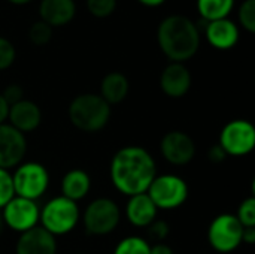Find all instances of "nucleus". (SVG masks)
Instances as JSON below:
<instances>
[{"mask_svg":"<svg viewBox=\"0 0 255 254\" xmlns=\"http://www.w3.org/2000/svg\"><path fill=\"white\" fill-rule=\"evenodd\" d=\"M157 177L152 156L142 147L128 145L115 153L111 162V180L115 189L126 196L146 193Z\"/></svg>","mask_w":255,"mask_h":254,"instance_id":"1","label":"nucleus"},{"mask_svg":"<svg viewBox=\"0 0 255 254\" xmlns=\"http://www.w3.org/2000/svg\"><path fill=\"white\" fill-rule=\"evenodd\" d=\"M157 42L164 55L173 63L190 60L200 46V31L185 15L166 16L157 30Z\"/></svg>","mask_w":255,"mask_h":254,"instance_id":"2","label":"nucleus"},{"mask_svg":"<svg viewBox=\"0 0 255 254\" xmlns=\"http://www.w3.org/2000/svg\"><path fill=\"white\" fill-rule=\"evenodd\" d=\"M69 118L81 132L94 133L108 124L111 118V105H108L100 94L84 93L70 102Z\"/></svg>","mask_w":255,"mask_h":254,"instance_id":"3","label":"nucleus"},{"mask_svg":"<svg viewBox=\"0 0 255 254\" xmlns=\"http://www.w3.org/2000/svg\"><path fill=\"white\" fill-rule=\"evenodd\" d=\"M79 217L81 216L76 202L64 196H57L40 210L39 222L46 232L57 237L72 232L76 228Z\"/></svg>","mask_w":255,"mask_h":254,"instance_id":"4","label":"nucleus"},{"mask_svg":"<svg viewBox=\"0 0 255 254\" xmlns=\"http://www.w3.org/2000/svg\"><path fill=\"white\" fill-rule=\"evenodd\" d=\"M157 210H175L185 204L188 198L187 183L173 174L157 175L146 190Z\"/></svg>","mask_w":255,"mask_h":254,"instance_id":"5","label":"nucleus"},{"mask_svg":"<svg viewBox=\"0 0 255 254\" xmlns=\"http://www.w3.org/2000/svg\"><path fill=\"white\" fill-rule=\"evenodd\" d=\"M15 196L36 201L45 195L49 186V174L46 168L37 162L19 165L12 175Z\"/></svg>","mask_w":255,"mask_h":254,"instance_id":"6","label":"nucleus"},{"mask_svg":"<svg viewBox=\"0 0 255 254\" xmlns=\"http://www.w3.org/2000/svg\"><path fill=\"white\" fill-rule=\"evenodd\" d=\"M121 211L118 205L108 198L94 199L82 216L84 228L90 235L102 237L114 232L120 223Z\"/></svg>","mask_w":255,"mask_h":254,"instance_id":"7","label":"nucleus"},{"mask_svg":"<svg viewBox=\"0 0 255 254\" xmlns=\"http://www.w3.org/2000/svg\"><path fill=\"white\" fill-rule=\"evenodd\" d=\"M244 226L233 214L217 216L208 229V240L211 247L218 253L227 254L235 252L242 244Z\"/></svg>","mask_w":255,"mask_h":254,"instance_id":"8","label":"nucleus"},{"mask_svg":"<svg viewBox=\"0 0 255 254\" xmlns=\"http://www.w3.org/2000/svg\"><path fill=\"white\" fill-rule=\"evenodd\" d=\"M220 145L227 156H247L255 147V127L247 120H233L227 123L220 135Z\"/></svg>","mask_w":255,"mask_h":254,"instance_id":"9","label":"nucleus"},{"mask_svg":"<svg viewBox=\"0 0 255 254\" xmlns=\"http://www.w3.org/2000/svg\"><path fill=\"white\" fill-rule=\"evenodd\" d=\"M40 210L36 201L13 196L4 207L1 220L13 232L22 234L37 226Z\"/></svg>","mask_w":255,"mask_h":254,"instance_id":"10","label":"nucleus"},{"mask_svg":"<svg viewBox=\"0 0 255 254\" xmlns=\"http://www.w3.org/2000/svg\"><path fill=\"white\" fill-rule=\"evenodd\" d=\"M27 153L25 135L10 124H0V169L18 166Z\"/></svg>","mask_w":255,"mask_h":254,"instance_id":"11","label":"nucleus"},{"mask_svg":"<svg viewBox=\"0 0 255 254\" xmlns=\"http://www.w3.org/2000/svg\"><path fill=\"white\" fill-rule=\"evenodd\" d=\"M160 150L163 157L175 166L187 165L196 156V144L193 138L181 130L166 133L161 139Z\"/></svg>","mask_w":255,"mask_h":254,"instance_id":"12","label":"nucleus"},{"mask_svg":"<svg viewBox=\"0 0 255 254\" xmlns=\"http://www.w3.org/2000/svg\"><path fill=\"white\" fill-rule=\"evenodd\" d=\"M15 252L16 254H57V241L42 226H36L19 235Z\"/></svg>","mask_w":255,"mask_h":254,"instance_id":"13","label":"nucleus"},{"mask_svg":"<svg viewBox=\"0 0 255 254\" xmlns=\"http://www.w3.org/2000/svg\"><path fill=\"white\" fill-rule=\"evenodd\" d=\"M160 87L169 97H184L191 87V73L184 63H170L160 75Z\"/></svg>","mask_w":255,"mask_h":254,"instance_id":"14","label":"nucleus"},{"mask_svg":"<svg viewBox=\"0 0 255 254\" xmlns=\"http://www.w3.org/2000/svg\"><path fill=\"white\" fill-rule=\"evenodd\" d=\"M7 118L12 127H15L18 132L25 135L28 132L36 130L40 126L42 112H40V108L34 102L22 99L16 102L15 105L9 106Z\"/></svg>","mask_w":255,"mask_h":254,"instance_id":"15","label":"nucleus"},{"mask_svg":"<svg viewBox=\"0 0 255 254\" xmlns=\"http://www.w3.org/2000/svg\"><path fill=\"white\" fill-rule=\"evenodd\" d=\"M205 33L208 42L217 49H230L239 40V28L229 18L206 21Z\"/></svg>","mask_w":255,"mask_h":254,"instance_id":"16","label":"nucleus"},{"mask_svg":"<svg viewBox=\"0 0 255 254\" xmlns=\"http://www.w3.org/2000/svg\"><path fill=\"white\" fill-rule=\"evenodd\" d=\"M76 13V4L73 0H42L39 7L40 19L49 24L52 28L69 24Z\"/></svg>","mask_w":255,"mask_h":254,"instance_id":"17","label":"nucleus"},{"mask_svg":"<svg viewBox=\"0 0 255 254\" xmlns=\"http://www.w3.org/2000/svg\"><path fill=\"white\" fill-rule=\"evenodd\" d=\"M157 211V207L146 193L130 196L126 207L127 220L136 228H148L155 220Z\"/></svg>","mask_w":255,"mask_h":254,"instance_id":"18","label":"nucleus"},{"mask_svg":"<svg viewBox=\"0 0 255 254\" xmlns=\"http://www.w3.org/2000/svg\"><path fill=\"white\" fill-rule=\"evenodd\" d=\"M130 90L128 79L121 72H111L108 73L100 84V96L108 105H118L121 103Z\"/></svg>","mask_w":255,"mask_h":254,"instance_id":"19","label":"nucleus"},{"mask_svg":"<svg viewBox=\"0 0 255 254\" xmlns=\"http://www.w3.org/2000/svg\"><path fill=\"white\" fill-rule=\"evenodd\" d=\"M91 189V178L84 169H70L61 180V196L78 202L84 199Z\"/></svg>","mask_w":255,"mask_h":254,"instance_id":"20","label":"nucleus"},{"mask_svg":"<svg viewBox=\"0 0 255 254\" xmlns=\"http://www.w3.org/2000/svg\"><path fill=\"white\" fill-rule=\"evenodd\" d=\"M235 6V0H197V7L205 21L227 18Z\"/></svg>","mask_w":255,"mask_h":254,"instance_id":"21","label":"nucleus"},{"mask_svg":"<svg viewBox=\"0 0 255 254\" xmlns=\"http://www.w3.org/2000/svg\"><path fill=\"white\" fill-rule=\"evenodd\" d=\"M151 246L140 237H127L118 243L114 254H149Z\"/></svg>","mask_w":255,"mask_h":254,"instance_id":"22","label":"nucleus"},{"mask_svg":"<svg viewBox=\"0 0 255 254\" xmlns=\"http://www.w3.org/2000/svg\"><path fill=\"white\" fill-rule=\"evenodd\" d=\"M28 39L36 46L48 45L52 39V27L49 24H46L45 21L39 19L31 24V27L28 30Z\"/></svg>","mask_w":255,"mask_h":254,"instance_id":"23","label":"nucleus"},{"mask_svg":"<svg viewBox=\"0 0 255 254\" xmlns=\"http://www.w3.org/2000/svg\"><path fill=\"white\" fill-rule=\"evenodd\" d=\"M236 219L244 228H255V198H247L238 210Z\"/></svg>","mask_w":255,"mask_h":254,"instance_id":"24","label":"nucleus"},{"mask_svg":"<svg viewBox=\"0 0 255 254\" xmlns=\"http://www.w3.org/2000/svg\"><path fill=\"white\" fill-rule=\"evenodd\" d=\"M117 0H87V9L96 18H106L114 13Z\"/></svg>","mask_w":255,"mask_h":254,"instance_id":"25","label":"nucleus"},{"mask_svg":"<svg viewBox=\"0 0 255 254\" xmlns=\"http://www.w3.org/2000/svg\"><path fill=\"white\" fill-rule=\"evenodd\" d=\"M239 21L250 33L255 31V0H245L239 7Z\"/></svg>","mask_w":255,"mask_h":254,"instance_id":"26","label":"nucleus"},{"mask_svg":"<svg viewBox=\"0 0 255 254\" xmlns=\"http://www.w3.org/2000/svg\"><path fill=\"white\" fill-rule=\"evenodd\" d=\"M15 196L12 175L6 169H0V210Z\"/></svg>","mask_w":255,"mask_h":254,"instance_id":"27","label":"nucleus"},{"mask_svg":"<svg viewBox=\"0 0 255 254\" xmlns=\"http://www.w3.org/2000/svg\"><path fill=\"white\" fill-rule=\"evenodd\" d=\"M15 57H16V51L13 43L9 39L0 36V70L10 67L12 63L15 61Z\"/></svg>","mask_w":255,"mask_h":254,"instance_id":"28","label":"nucleus"},{"mask_svg":"<svg viewBox=\"0 0 255 254\" xmlns=\"http://www.w3.org/2000/svg\"><path fill=\"white\" fill-rule=\"evenodd\" d=\"M148 232H149V237H151L154 241L163 243V241L169 237L170 228H169V225H167L164 220H158V222L154 220V222L148 226Z\"/></svg>","mask_w":255,"mask_h":254,"instance_id":"29","label":"nucleus"},{"mask_svg":"<svg viewBox=\"0 0 255 254\" xmlns=\"http://www.w3.org/2000/svg\"><path fill=\"white\" fill-rule=\"evenodd\" d=\"M1 96H3V99L6 100V103L10 106V105H15L16 102H19V100L24 99V90H22L21 85H18V84H10V85H7V87L3 90Z\"/></svg>","mask_w":255,"mask_h":254,"instance_id":"30","label":"nucleus"},{"mask_svg":"<svg viewBox=\"0 0 255 254\" xmlns=\"http://www.w3.org/2000/svg\"><path fill=\"white\" fill-rule=\"evenodd\" d=\"M208 157L214 163H221V162H224L227 159V153L224 151V148L220 144H217V145L211 147V150L208 153Z\"/></svg>","mask_w":255,"mask_h":254,"instance_id":"31","label":"nucleus"},{"mask_svg":"<svg viewBox=\"0 0 255 254\" xmlns=\"http://www.w3.org/2000/svg\"><path fill=\"white\" fill-rule=\"evenodd\" d=\"M149 254H173V250H172V247H169L164 243H157V244L151 246Z\"/></svg>","mask_w":255,"mask_h":254,"instance_id":"32","label":"nucleus"},{"mask_svg":"<svg viewBox=\"0 0 255 254\" xmlns=\"http://www.w3.org/2000/svg\"><path fill=\"white\" fill-rule=\"evenodd\" d=\"M242 243L253 246L255 243V228H244L242 232Z\"/></svg>","mask_w":255,"mask_h":254,"instance_id":"33","label":"nucleus"},{"mask_svg":"<svg viewBox=\"0 0 255 254\" xmlns=\"http://www.w3.org/2000/svg\"><path fill=\"white\" fill-rule=\"evenodd\" d=\"M7 114H9V105L6 103V100L0 93V124H3L7 120Z\"/></svg>","mask_w":255,"mask_h":254,"instance_id":"34","label":"nucleus"},{"mask_svg":"<svg viewBox=\"0 0 255 254\" xmlns=\"http://www.w3.org/2000/svg\"><path fill=\"white\" fill-rule=\"evenodd\" d=\"M142 4H146V6H158L161 3H164L166 0H139Z\"/></svg>","mask_w":255,"mask_h":254,"instance_id":"35","label":"nucleus"},{"mask_svg":"<svg viewBox=\"0 0 255 254\" xmlns=\"http://www.w3.org/2000/svg\"><path fill=\"white\" fill-rule=\"evenodd\" d=\"M9 1L13 3V4H25V3H28L31 0H9Z\"/></svg>","mask_w":255,"mask_h":254,"instance_id":"36","label":"nucleus"},{"mask_svg":"<svg viewBox=\"0 0 255 254\" xmlns=\"http://www.w3.org/2000/svg\"><path fill=\"white\" fill-rule=\"evenodd\" d=\"M1 223H3V220H1V216H0V229H1Z\"/></svg>","mask_w":255,"mask_h":254,"instance_id":"37","label":"nucleus"}]
</instances>
